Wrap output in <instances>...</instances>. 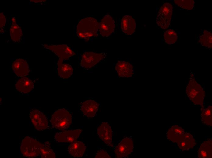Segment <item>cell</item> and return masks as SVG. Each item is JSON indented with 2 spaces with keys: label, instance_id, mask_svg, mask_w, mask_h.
<instances>
[{
  "label": "cell",
  "instance_id": "cell-1",
  "mask_svg": "<svg viewBox=\"0 0 212 158\" xmlns=\"http://www.w3.org/2000/svg\"><path fill=\"white\" fill-rule=\"evenodd\" d=\"M99 23L95 18L88 17L81 19L77 25L76 31L78 36L87 38L97 36Z\"/></svg>",
  "mask_w": 212,
  "mask_h": 158
},
{
  "label": "cell",
  "instance_id": "cell-2",
  "mask_svg": "<svg viewBox=\"0 0 212 158\" xmlns=\"http://www.w3.org/2000/svg\"><path fill=\"white\" fill-rule=\"evenodd\" d=\"M187 96L192 102L196 105L203 104L205 96L203 88L197 81L193 75L190 77L186 88Z\"/></svg>",
  "mask_w": 212,
  "mask_h": 158
},
{
  "label": "cell",
  "instance_id": "cell-3",
  "mask_svg": "<svg viewBox=\"0 0 212 158\" xmlns=\"http://www.w3.org/2000/svg\"><path fill=\"white\" fill-rule=\"evenodd\" d=\"M50 121L54 128L63 130L69 128L71 124L72 115L70 112L66 109H60L54 112Z\"/></svg>",
  "mask_w": 212,
  "mask_h": 158
},
{
  "label": "cell",
  "instance_id": "cell-4",
  "mask_svg": "<svg viewBox=\"0 0 212 158\" xmlns=\"http://www.w3.org/2000/svg\"><path fill=\"white\" fill-rule=\"evenodd\" d=\"M41 143L32 137L27 136L22 141L20 151L24 156L33 158L40 154Z\"/></svg>",
  "mask_w": 212,
  "mask_h": 158
},
{
  "label": "cell",
  "instance_id": "cell-5",
  "mask_svg": "<svg viewBox=\"0 0 212 158\" xmlns=\"http://www.w3.org/2000/svg\"><path fill=\"white\" fill-rule=\"evenodd\" d=\"M173 7L168 3H164L160 8L157 17L156 22L161 28L167 29L171 19Z\"/></svg>",
  "mask_w": 212,
  "mask_h": 158
},
{
  "label": "cell",
  "instance_id": "cell-6",
  "mask_svg": "<svg viewBox=\"0 0 212 158\" xmlns=\"http://www.w3.org/2000/svg\"><path fill=\"white\" fill-rule=\"evenodd\" d=\"M105 57L106 55L103 53L86 52L82 55L80 65L85 70H89L103 60Z\"/></svg>",
  "mask_w": 212,
  "mask_h": 158
},
{
  "label": "cell",
  "instance_id": "cell-7",
  "mask_svg": "<svg viewBox=\"0 0 212 158\" xmlns=\"http://www.w3.org/2000/svg\"><path fill=\"white\" fill-rule=\"evenodd\" d=\"M45 49L53 52L59 58V59L63 61L69 59L75 55V53L69 46L65 44L49 45L43 44Z\"/></svg>",
  "mask_w": 212,
  "mask_h": 158
},
{
  "label": "cell",
  "instance_id": "cell-8",
  "mask_svg": "<svg viewBox=\"0 0 212 158\" xmlns=\"http://www.w3.org/2000/svg\"><path fill=\"white\" fill-rule=\"evenodd\" d=\"M29 116L32 123L37 130L42 131L48 128V120L46 115L41 111L37 109H33L30 112Z\"/></svg>",
  "mask_w": 212,
  "mask_h": 158
},
{
  "label": "cell",
  "instance_id": "cell-9",
  "mask_svg": "<svg viewBox=\"0 0 212 158\" xmlns=\"http://www.w3.org/2000/svg\"><path fill=\"white\" fill-rule=\"evenodd\" d=\"M133 143L132 140L129 138H125L115 147L114 152L118 158L126 157L132 151Z\"/></svg>",
  "mask_w": 212,
  "mask_h": 158
},
{
  "label": "cell",
  "instance_id": "cell-10",
  "mask_svg": "<svg viewBox=\"0 0 212 158\" xmlns=\"http://www.w3.org/2000/svg\"><path fill=\"white\" fill-rule=\"evenodd\" d=\"M82 129L57 132L55 135L56 141L59 143H72L76 140L82 132Z\"/></svg>",
  "mask_w": 212,
  "mask_h": 158
},
{
  "label": "cell",
  "instance_id": "cell-11",
  "mask_svg": "<svg viewBox=\"0 0 212 158\" xmlns=\"http://www.w3.org/2000/svg\"><path fill=\"white\" fill-rule=\"evenodd\" d=\"M115 28L114 21L109 15H107L102 19L99 24V29L100 34L107 37L113 32Z\"/></svg>",
  "mask_w": 212,
  "mask_h": 158
},
{
  "label": "cell",
  "instance_id": "cell-12",
  "mask_svg": "<svg viewBox=\"0 0 212 158\" xmlns=\"http://www.w3.org/2000/svg\"><path fill=\"white\" fill-rule=\"evenodd\" d=\"M97 132L99 138L106 144L111 147L113 146L112 131L108 122L102 123L98 127Z\"/></svg>",
  "mask_w": 212,
  "mask_h": 158
},
{
  "label": "cell",
  "instance_id": "cell-13",
  "mask_svg": "<svg viewBox=\"0 0 212 158\" xmlns=\"http://www.w3.org/2000/svg\"><path fill=\"white\" fill-rule=\"evenodd\" d=\"M99 106V104L94 100H88L82 103L80 109L85 116L93 117L98 110Z\"/></svg>",
  "mask_w": 212,
  "mask_h": 158
},
{
  "label": "cell",
  "instance_id": "cell-14",
  "mask_svg": "<svg viewBox=\"0 0 212 158\" xmlns=\"http://www.w3.org/2000/svg\"><path fill=\"white\" fill-rule=\"evenodd\" d=\"M12 69L18 76L22 77L28 75L29 67L27 62L23 59L16 60L12 64Z\"/></svg>",
  "mask_w": 212,
  "mask_h": 158
},
{
  "label": "cell",
  "instance_id": "cell-15",
  "mask_svg": "<svg viewBox=\"0 0 212 158\" xmlns=\"http://www.w3.org/2000/svg\"><path fill=\"white\" fill-rule=\"evenodd\" d=\"M115 69L120 77H131L133 74V66L129 63L125 61H118L116 65Z\"/></svg>",
  "mask_w": 212,
  "mask_h": 158
},
{
  "label": "cell",
  "instance_id": "cell-16",
  "mask_svg": "<svg viewBox=\"0 0 212 158\" xmlns=\"http://www.w3.org/2000/svg\"><path fill=\"white\" fill-rule=\"evenodd\" d=\"M121 27L125 34L132 35L134 33L136 28L135 20L131 16L125 15L121 19Z\"/></svg>",
  "mask_w": 212,
  "mask_h": 158
},
{
  "label": "cell",
  "instance_id": "cell-17",
  "mask_svg": "<svg viewBox=\"0 0 212 158\" xmlns=\"http://www.w3.org/2000/svg\"><path fill=\"white\" fill-rule=\"evenodd\" d=\"M185 133L182 128L178 125H175L167 131L166 137L170 141L177 143L182 138Z\"/></svg>",
  "mask_w": 212,
  "mask_h": 158
},
{
  "label": "cell",
  "instance_id": "cell-18",
  "mask_svg": "<svg viewBox=\"0 0 212 158\" xmlns=\"http://www.w3.org/2000/svg\"><path fill=\"white\" fill-rule=\"evenodd\" d=\"M86 149L85 145L82 142L76 140L72 143L69 146L68 151L69 153L75 157H81L83 155Z\"/></svg>",
  "mask_w": 212,
  "mask_h": 158
},
{
  "label": "cell",
  "instance_id": "cell-19",
  "mask_svg": "<svg viewBox=\"0 0 212 158\" xmlns=\"http://www.w3.org/2000/svg\"><path fill=\"white\" fill-rule=\"evenodd\" d=\"M11 39L15 43L20 42L22 40L23 35L21 27L17 24L15 19L13 17L11 19V25L9 29Z\"/></svg>",
  "mask_w": 212,
  "mask_h": 158
},
{
  "label": "cell",
  "instance_id": "cell-20",
  "mask_svg": "<svg viewBox=\"0 0 212 158\" xmlns=\"http://www.w3.org/2000/svg\"><path fill=\"white\" fill-rule=\"evenodd\" d=\"M33 82L28 77H24L19 79L15 84L16 89L20 92L28 93L30 92L34 88Z\"/></svg>",
  "mask_w": 212,
  "mask_h": 158
},
{
  "label": "cell",
  "instance_id": "cell-21",
  "mask_svg": "<svg viewBox=\"0 0 212 158\" xmlns=\"http://www.w3.org/2000/svg\"><path fill=\"white\" fill-rule=\"evenodd\" d=\"M63 60L59 59L57 63V71L59 77L63 79H67L72 75L73 69L70 65L62 63Z\"/></svg>",
  "mask_w": 212,
  "mask_h": 158
},
{
  "label": "cell",
  "instance_id": "cell-22",
  "mask_svg": "<svg viewBox=\"0 0 212 158\" xmlns=\"http://www.w3.org/2000/svg\"><path fill=\"white\" fill-rule=\"evenodd\" d=\"M177 143L181 150L185 151L193 148L195 141L191 134L185 132L182 138Z\"/></svg>",
  "mask_w": 212,
  "mask_h": 158
},
{
  "label": "cell",
  "instance_id": "cell-23",
  "mask_svg": "<svg viewBox=\"0 0 212 158\" xmlns=\"http://www.w3.org/2000/svg\"><path fill=\"white\" fill-rule=\"evenodd\" d=\"M198 157L200 158L212 157V141L210 140L204 141L200 146L198 151Z\"/></svg>",
  "mask_w": 212,
  "mask_h": 158
},
{
  "label": "cell",
  "instance_id": "cell-24",
  "mask_svg": "<svg viewBox=\"0 0 212 158\" xmlns=\"http://www.w3.org/2000/svg\"><path fill=\"white\" fill-rule=\"evenodd\" d=\"M40 154L42 158H55V154L51 148L49 143L48 142L41 143Z\"/></svg>",
  "mask_w": 212,
  "mask_h": 158
},
{
  "label": "cell",
  "instance_id": "cell-25",
  "mask_svg": "<svg viewBox=\"0 0 212 158\" xmlns=\"http://www.w3.org/2000/svg\"><path fill=\"white\" fill-rule=\"evenodd\" d=\"M201 121L204 124L210 127L212 126V107L210 106L202 110Z\"/></svg>",
  "mask_w": 212,
  "mask_h": 158
},
{
  "label": "cell",
  "instance_id": "cell-26",
  "mask_svg": "<svg viewBox=\"0 0 212 158\" xmlns=\"http://www.w3.org/2000/svg\"><path fill=\"white\" fill-rule=\"evenodd\" d=\"M199 42L202 46L208 48L212 47V34L211 32L204 30L199 38Z\"/></svg>",
  "mask_w": 212,
  "mask_h": 158
},
{
  "label": "cell",
  "instance_id": "cell-27",
  "mask_svg": "<svg viewBox=\"0 0 212 158\" xmlns=\"http://www.w3.org/2000/svg\"><path fill=\"white\" fill-rule=\"evenodd\" d=\"M164 38L166 43L168 44H174L177 39V34L174 30L170 29L166 31L164 34Z\"/></svg>",
  "mask_w": 212,
  "mask_h": 158
},
{
  "label": "cell",
  "instance_id": "cell-28",
  "mask_svg": "<svg viewBox=\"0 0 212 158\" xmlns=\"http://www.w3.org/2000/svg\"><path fill=\"white\" fill-rule=\"evenodd\" d=\"M175 3L178 6L187 10L192 9L194 7L193 0H175Z\"/></svg>",
  "mask_w": 212,
  "mask_h": 158
},
{
  "label": "cell",
  "instance_id": "cell-29",
  "mask_svg": "<svg viewBox=\"0 0 212 158\" xmlns=\"http://www.w3.org/2000/svg\"><path fill=\"white\" fill-rule=\"evenodd\" d=\"M6 19L4 14L1 12L0 13V33H2L4 29L5 26Z\"/></svg>",
  "mask_w": 212,
  "mask_h": 158
},
{
  "label": "cell",
  "instance_id": "cell-30",
  "mask_svg": "<svg viewBox=\"0 0 212 158\" xmlns=\"http://www.w3.org/2000/svg\"><path fill=\"white\" fill-rule=\"evenodd\" d=\"M95 158H111V157L106 151L104 150H101L98 151L97 153Z\"/></svg>",
  "mask_w": 212,
  "mask_h": 158
},
{
  "label": "cell",
  "instance_id": "cell-31",
  "mask_svg": "<svg viewBox=\"0 0 212 158\" xmlns=\"http://www.w3.org/2000/svg\"><path fill=\"white\" fill-rule=\"evenodd\" d=\"M31 2H34L35 3H42L44 2H45V0H31Z\"/></svg>",
  "mask_w": 212,
  "mask_h": 158
}]
</instances>
